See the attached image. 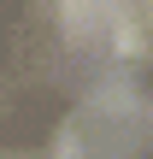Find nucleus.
I'll use <instances>...</instances> for the list:
<instances>
[{
	"mask_svg": "<svg viewBox=\"0 0 153 159\" xmlns=\"http://www.w3.org/2000/svg\"><path fill=\"white\" fill-rule=\"evenodd\" d=\"M124 18V0H59V24L71 41H94Z\"/></svg>",
	"mask_w": 153,
	"mask_h": 159,
	"instance_id": "1",
	"label": "nucleus"
}]
</instances>
